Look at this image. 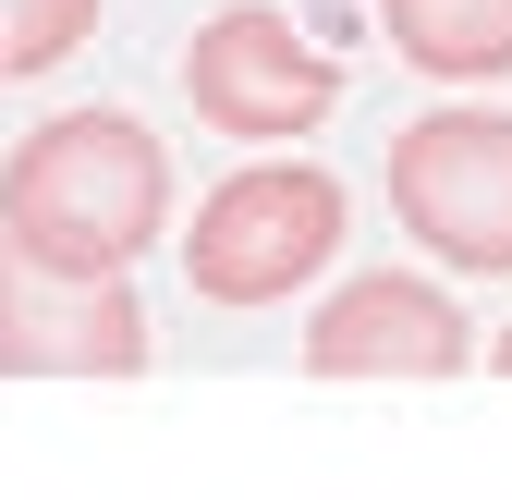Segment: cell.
<instances>
[{
	"label": "cell",
	"mask_w": 512,
	"mask_h": 500,
	"mask_svg": "<svg viewBox=\"0 0 512 500\" xmlns=\"http://www.w3.org/2000/svg\"><path fill=\"white\" fill-rule=\"evenodd\" d=\"M183 98H196V122L232 135V147H305L317 122L342 110V61L293 13H269V0H220L196 25V49H183Z\"/></svg>",
	"instance_id": "cell-4"
},
{
	"label": "cell",
	"mask_w": 512,
	"mask_h": 500,
	"mask_svg": "<svg viewBox=\"0 0 512 500\" xmlns=\"http://www.w3.org/2000/svg\"><path fill=\"white\" fill-rule=\"evenodd\" d=\"M488 366H500V379H512V330H500V342H488Z\"/></svg>",
	"instance_id": "cell-9"
},
{
	"label": "cell",
	"mask_w": 512,
	"mask_h": 500,
	"mask_svg": "<svg viewBox=\"0 0 512 500\" xmlns=\"http://www.w3.org/2000/svg\"><path fill=\"white\" fill-rule=\"evenodd\" d=\"M391 220L439 269L512 281V110H427L391 135Z\"/></svg>",
	"instance_id": "cell-3"
},
{
	"label": "cell",
	"mask_w": 512,
	"mask_h": 500,
	"mask_svg": "<svg viewBox=\"0 0 512 500\" xmlns=\"http://www.w3.org/2000/svg\"><path fill=\"white\" fill-rule=\"evenodd\" d=\"M464 354H476L464 305L439 281H415V269H354L305 318V366L317 379H452Z\"/></svg>",
	"instance_id": "cell-6"
},
{
	"label": "cell",
	"mask_w": 512,
	"mask_h": 500,
	"mask_svg": "<svg viewBox=\"0 0 512 500\" xmlns=\"http://www.w3.org/2000/svg\"><path fill=\"white\" fill-rule=\"evenodd\" d=\"M98 37V0H0V74H61V61H74Z\"/></svg>",
	"instance_id": "cell-8"
},
{
	"label": "cell",
	"mask_w": 512,
	"mask_h": 500,
	"mask_svg": "<svg viewBox=\"0 0 512 500\" xmlns=\"http://www.w3.org/2000/svg\"><path fill=\"white\" fill-rule=\"evenodd\" d=\"M342 171H317V159H256L232 171L220 196L183 220V281H196L208 305H293L317 269L342 257Z\"/></svg>",
	"instance_id": "cell-2"
},
{
	"label": "cell",
	"mask_w": 512,
	"mask_h": 500,
	"mask_svg": "<svg viewBox=\"0 0 512 500\" xmlns=\"http://www.w3.org/2000/svg\"><path fill=\"white\" fill-rule=\"evenodd\" d=\"M171 232V147L135 110H61L0 159V244L49 269H135Z\"/></svg>",
	"instance_id": "cell-1"
},
{
	"label": "cell",
	"mask_w": 512,
	"mask_h": 500,
	"mask_svg": "<svg viewBox=\"0 0 512 500\" xmlns=\"http://www.w3.org/2000/svg\"><path fill=\"white\" fill-rule=\"evenodd\" d=\"M366 13L391 25V49L415 74H452V86L512 74V0H366Z\"/></svg>",
	"instance_id": "cell-7"
},
{
	"label": "cell",
	"mask_w": 512,
	"mask_h": 500,
	"mask_svg": "<svg viewBox=\"0 0 512 500\" xmlns=\"http://www.w3.org/2000/svg\"><path fill=\"white\" fill-rule=\"evenodd\" d=\"M0 86H13V74H0Z\"/></svg>",
	"instance_id": "cell-10"
},
{
	"label": "cell",
	"mask_w": 512,
	"mask_h": 500,
	"mask_svg": "<svg viewBox=\"0 0 512 500\" xmlns=\"http://www.w3.org/2000/svg\"><path fill=\"white\" fill-rule=\"evenodd\" d=\"M147 305L122 269H49L0 244V379H135Z\"/></svg>",
	"instance_id": "cell-5"
}]
</instances>
